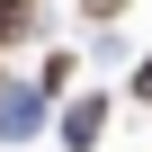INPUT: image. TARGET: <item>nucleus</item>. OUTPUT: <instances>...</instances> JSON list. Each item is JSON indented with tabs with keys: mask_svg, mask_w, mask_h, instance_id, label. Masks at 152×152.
Masks as SVG:
<instances>
[{
	"mask_svg": "<svg viewBox=\"0 0 152 152\" xmlns=\"http://www.w3.org/2000/svg\"><path fill=\"white\" fill-rule=\"evenodd\" d=\"M99 125H107V99H99V90L63 107V143H72V152H90V143H99Z\"/></svg>",
	"mask_w": 152,
	"mask_h": 152,
	"instance_id": "nucleus-1",
	"label": "nucleus"
},
{
	"mask_svg": "<svg viewBox=\"0 0 152 152\" xmlns=\"http://www.w3.org/2000/svg\"><path fill=\"white\" fill-rule=\"evenodd\" d=\"M36 18H45V0H0V45H27Z\"/></svg>",
	"mask_w": 152,
	"mask_h": 152,
	"instance_id": "nucleus-2",
	"label": "nucleus"
},
{
	"mask_svg": "<svg viewBox=\"0 0 152 152\" xmlns=\"http://www.w3.org/2000/svg\"><path fill=\"white\" fill-rule=\"evenodd\" d=\"M81 9H90V18H116V9H125V0H81Z\"/></svg>",
	"mask_w": 152,
	"mask_h": 152,
	"instance_id": "nucleus-3",
	"label": "nucleus"
},
{
	"mask_svg": "<svg viewBox=\"0 0 152 152\" xmlns=\"http://www.w3.org/2000/svg\"><path fill=\"white\" fill-rule=\"evenodd\" d=\"M134 99H143V107H152V63H143V72H134Z\"/></svg>",
	"mask_w": 152,
	"mask_h": 152,
	"instance_id": "nucleus-4",
	"label": "nucleus"
}]
</instances>
